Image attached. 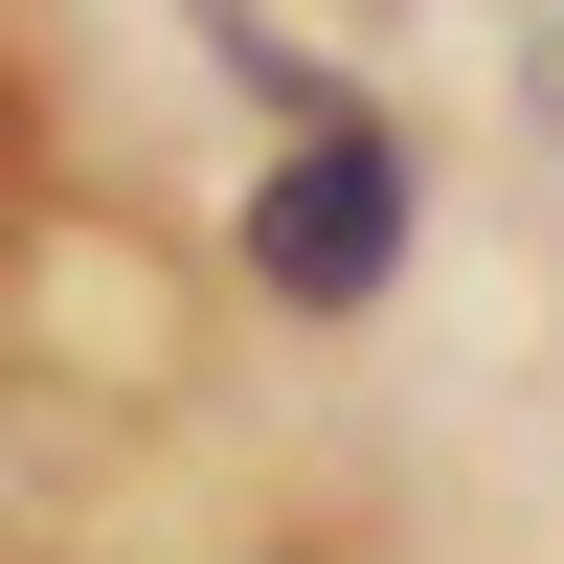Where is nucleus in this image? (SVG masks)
Returning a JSON list of instances; mask_svg holds the SVG:
<instances>
[{
	"instance_id": "1",
	"label": "nucleus",
	"mask_w": 564,
	"mask_h": 564,
	"mask_svg": "<svg viewBox=\"0 0 564 564\" xmlns=\"http://www.w3.org/2000/svg\"><path fill=\"white\" fill-rule=\"evenodd\" d=\"M384 249H406V159H384L361 113H316L294 159L249 181V271H271L294 316H361V294H384Z\"/></svg>"
}]
</instances>
